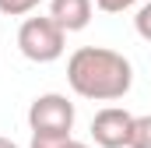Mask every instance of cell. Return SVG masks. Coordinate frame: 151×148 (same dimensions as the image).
I'll use <instances>...</instances> for the list:
<instances>
[{
  "label": "cell",
  "mask_w": 151,
  "mask_h": 148,
  "mask_svg": "<svg viewBox=\"0 0 151 148\" xmlns=\"http://www.w3.org/2000/svg\"><path fill=\"white\" fill-rule=\"evenodd\" d=\"M130 134H134V113L119 106H106L91 120V138L99 148H130Z\"/></svg>",
  "instance_id": "cell-4"
},
{
  "label": "cell",
  "mask_w": 151,
  "mask_h": 148,
  "mask_svg": "<svg viewBox=\"0 0 151 148\" xmlns=\"http://www.w3.org/2000/svg\"><path fill=\"white\" fill-rule=\"evenodd\" d=\"M42 0H0V14H11V18H21L28 11H35Z\"/></svg>",
  "instance_id": "cell-8"
},
{
  "label": "cell",
  "mask_w": 151,
  "mask_h": 148,
  "mask_svg": "<svg viewBox=\"0 0 151 148\" xmlns=\"http://www.w3.org/2000/svg\"><path fill=\"white\" fill-rule=\"evenodd\" d=\"M137 0H95V7L99 11H106V14H123V11H130Z\"/></svg>",
  "instance_id": "cell-10"
},
{
  "label": "cell",
  "mask_w": 151,
  "mask_h": 148,
  "mask_svg": "<svg viewBox=\"0 0 151 148\" xmlns=\"http://www.w3.org/2000/svg\"><path fill=\"white\" fill-rule=\"evenodd\" d=\"M32 148H77L70 134H32Z\"/></svg>",
  "instance_id": "cell-7"
},
{
  "label": "cell",
  "mask_w": 151,
  "mask_h": 148,
  "mask_svg": "<svg viewBox=\"0 0 151 148\" xmlns=\"http://www.w3.org/2000/svg\"><path fill=\"white\" fill-rule=\"evenodd\" d=\"M67 81L81 99L91 102H116L130 92L134 67L123 53L106 46H81L67 60Z\"/></svg>",
  "instance_id": "cell-1"
},
{
  "label": "cell",
  "mask_w": 151,
  "mask_h": 148,
  "mask_svg": "<svg viewBox=\"0 0 151 148\" xmlns=\"http://www.w3.org/2000/svg\"><path fill=\"white\" fill-rule=\"evenodd\" d=\"M91 7H95V0H53L49 14L56 18V25L63 32H81L91 21Z\"/></svg>",
  "instance_id": "cell-5"
},
{
  "label": "cell",
  "mask_w": 151,
  "mask_h": 148,
  "mask_svg": "<svg viewBox=\"0 0 151 148\" xmlns=\"http://www.w3.org/2000/svg\"><path fill=\"white\" fill-rule=\"evenodd\" d=\"M63 46H67V32L56 25V18H25L21 28H18V49L21 57H28L32 64H53L63 57Z\"/></svg>",
  "instance_id": "cell-2"
},
{
  "label": "cell",
  "mask_w": 151,
  "mask_h": 148,
  "mask_svg": "<svg viewBox=\"0 0 151 148\" xmlns=\"http://www.w3.org/2000/svg\"><path fill=\"white\" fill-rule=\"evenodd\" d=\"M134 28H137V36L144 39V42H151V0L137 11V18H134Z\"/></svg>",
  "instance_id": "cell-9"
},
{
  "label": "cell",
  "mask_w": 151,
  "mask_h": 148,
  "mask_svg": "<svg viewBox=\"0 0 151 148\" xmlns=\"http://www.w3.org/2000/svg\"><path fill=\"white\" fill-rule=\"evenodd\" d=\"M0 148H18V145H14L11 138H0Z\"/></svg>",
  "instance_id": "cell-11"
},
{
  "label": "cell",
  "mask_w": 151,
  "mask_h": 148,
  "mask_svg": "<svg viewBox=\"0 0 151 148\" xmlns=\"http://www.w3.org/2000/svg\"><path fill=\"white\" fill-rule=\"evenodd\" d=\"M32 134H70L74 131V102L60 92H46L28 106Z\"/></svg>",
  "instance_id": "cell-3"
},
{
  "label": "cell",
  "mask_w": 151,
  "mask_h": 148,
  "mask_svg": "<svg viewBox=\"0 0 151 148\" xmlns=\"http://www.w3.org/2000/svg\"><path fill=\"white\" fill-rule=\"evenodd\" d=\"M130 148H151V113H148V116H134Z\"/></svg>",
  "instance_id": "cell-6"
},
{
  "label": "cell",
  "mask_w": 151,
  "mask_h": 148,
  "mask_svg": "<svg viewBox=\"0 0 151 148\" xmlns=\"http://www.w3.org/2000/svg\"><path fill=\"white\" fill-rule=\"evenodd\" d=\"M77 148H88V145H81V141H77Z\"/></svg>",
  "instance_id": "cell-12"
}]
</instances>
